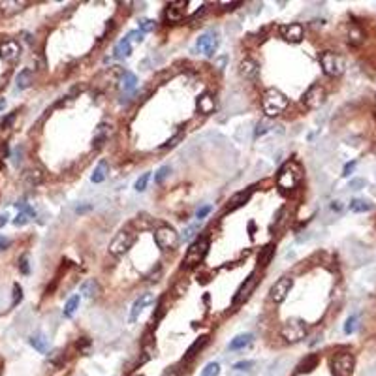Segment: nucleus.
<instances>
[{"instance_id":"f257e3e1","label":"nucleus","mask_w":376,"mask_h":376,"mask_svg":"<svg viewBox=\"0 0 376 376\" xmlns=\"http://www.w3.org/2000/svg\"><path fill=\"white\" fill-rule=\"evenodd\" d=\"M262 107H264V113L269 119L279 117L281 113H284L290 107V98L279 89L269 87V89H265L264 96H262Z\"/></svg>"},{"instance_id":"f03ea898","label":"nucleus","mask_w":376,"mask_h":376,"mask_svg":"<svg viewBox=\"0 0 376 376\" xmlns=\"http://www.w3.org/2000/svg\"><path fill=\"white\" fill-rule=\"evenodd\" d=\"M301 177H303V173H301L299 164L286 162L281 170H279V173H277V185H279L281 190L288 192V190H293V188L299 185Z\"/></svg>"},{"instance_id":"7ed1b4c3","label":"nucleus","mask_w":376,"mask_h":376,"mask_svg":"<svg viewBox=\"0 0 376 376\" xmlns=\"http://www.w3.org/2000/svg\"><path fill=\"white\" fill-rule=\"evenodd\" d=\"M281 335H282V339L286 342H290V344H295V342L303 341L305 335H307V324H305V320H301V318H290V320H286L281 327Z\"/></svg>"},{"instance_id":"20e7f679","label":"nucleus","mask_w":376,"mask_h":376,"mask_svg":"<svg viewBox=\"0 0 376 376\" xmlns=\"http://www.w3.org/2000/svg\"><path fill=\"white\" fill-rule=\"evenodd\" d=\"M207 250H209V239H207V237H199V239H196L190 247H188L187 254H185V260H183V267L190 269V267L199 265L203 260H205Z\"/></svg>"},{"instance_id":"39448f33","label":"nucleus","mask_w":376,"mask_h":376,"mask_svg":"<svg viewBox=\"0 0 376 376\" xmlns=\"http://www.w3.org/2000/svg\"><path fill=\"white\" fill-rule=\"evenodd\" d=\"M136 237L137 233L132 230H120L117 235H115V239L109 243V252H111L113 256H124L126 252H128L130 248L134 247V243H136Z\"/></svg>"},{"instance_id":"423d86ee","label":"nucleus","mask_w":376,"mask_h":376,"mask_svg":"<svg viewBox=\"0 0 376 376\" xmlns=\"http://www.w3.org/2000/svg\"><path fill=\"white\" fill-rule=\"evenodd\" d=\"M320 66H322L325 76L337 77L344 72V60H342V57L339 53L324 51V53H320Z\"/></svg>"},{"instance_id":"0eeeda50","label":"nucleus","mask_w":376,"mask_h":376,"mask_svg":"<svg viewBox=\"0 0 376 376\" xmlns=\"http://www.w3.org/2000/svg\"><path fill=\"white\" fill-rule=\"evenodd\" d=\"M154 243L160 250H173L179 245V235L170 226H160L154 231Z\"/></svg>"},{"instance_id":"6e6552de","label":"nucleus","mask_w":376,"mask_h":376,"mask_svg":"<svg viewBox=\"0 0 376 376\" xmlns=\"http://www.w3.org/2000/svg\"><path fill=\"white\" fill-rule=\"evenodd\" d=\"M354 365H356V359L350 352H341L337 354L331 361V371L333 376H352L354 373Z\"/></svg>"},{"instance_id":"1a4fd4ad","label":"nucleus","mask_w":376,"mask_h":376,"mask_svg":"<svg viewBox=\"0 0 376 376\" xmlns=\"http://www.w3.org/2000/svg\"><path fill=\"white\" fill-rule=\"evenodd\" d=\"M291 288H293V279H291V277H281V279L271 286L269 297H271V301H275V303H284L286 297L290 295Z\"/></svg>"},{"instance_id":"9d476101","label":"nucleus","mask_w":376,"mask_h":376,"mask_svg":"<svg viewBox=\"0 0 376 376\" xmlns=\"http://www.w3.org/2000/svg\"><path fill=\"white\" fill-rule=\"evenodd\" d=\"M325 102V89L322 85H310L307 89V93L303 94V103L307 105L308 109H318L322 103Z\"/></svg>"},{"instance_id":"9b49d317","label":"nucleus","mask_w":376,"mask_h":376,"mask_svg":"<svg viewBox=\"0 0 376 376\" xmlns=\"http://www.w3.org/2000/svg\"><path fill=\"white\" fill-rule=\"evenodd\" d=\"M196 49L199 53H203L205 57H214V53L218 49V36L216 32H205L197 38Z\"/></svg>"},{"instance_id":"f8f14e48","label":"nucleus","mask_w":376,"mask_h":376,"mask_svg":"<svg viewBox=\"0 0 376 376\" xmlns=\"http://www.w3.org/2000/svg\"><path fill=\"white\" fill-rule=\"evenodd\" d=\"M188 2H171L166 6L164 11V21L166 23H181L185 19V11H187Z\"/></svg>"},{"instance_id":"ddd939ff","label":"nucleus","mask_w":376,"mask_h":376,"mask_svg":"<svg viewBox=\"0 0 376 376\" xmlns=\"http://www.w3.org/2000/svg\"><path fill=\"white\" fill-rule=\"evenodd\" d=\"M279 32L281 36L290 43H299L305 36V28L299 23H290V25H282L279 26Z\"/></svg>"},{"instance_id":"4468645a","label":"nucleus","mask_w":376,"mask_h":376,"mask_svg":"<svg viewBox=\"0 0 376 376\" xmlns=\"http://www.w3.org/2000/svg\"><path fill=\"white\" fill-rule=\"evenodd\" d=\"M256 273H250L245 279V282L241 284V288L237 290V293H235V297H233V305H241V303H245V301L250 297V293L254 291V288H256Z\"/></svg>"},{"instance_id":"2eb2a0df","label":"nucleus","mask_w":376,"mask_h":376,"mask_svg":"<svg viewBox=\"0 0 376 376\" xmlns=\"http://www.w3.org/2000/svg\"><path fill=\"white\" fill-rule=\"evenodd\" d=\"M21 55V45L15 40H6V42L0 43V59L8 60V62H13V60L19 59Z\"/></svg>"},{"instance_id":"dca6fc26","label":"nucleus","mask_w":376,"mask_h":376,"mask_svg":"<svg viewBox=\"0 0 376 376\" xmlns=\"http://www.w3.org/2000/svg\"><path fill=\"white\" fill-rule=\"evenodd\" d=\"M153 301H154L153 293H143V295H139V299H136V303L132 305V310H130V324H136L137 318L141 316V312H143Z\"/></svg>"},{"instance_id":"f3484780","label":"nucleus","mask_w":376,"mask_h":376,"mask_svg":"<svg viewBox=\"0 0 376 376\" xmlns=\"http://www.w3.org/2000/svg\"><path fill=\"white\" fill-rule=\"evenodd\" d=\"M113 132V126L109 124V122H100L98 126H96V130H94V136H93V147L94 149H100V147L109 139V136H111Z\"/></svg>"},{"instance_id":"a211bd4d","label":"nucleus","mask_w":376,"mask_h":376,"mask_svg":"<svg viewBox=\"0 0 376 376\" xmlns=\"http://www.w3.org/2000/svg\"><path fill=\"white\" fill-rule=\"evenodd\" d=\"M250 196H252V190H243V192L233 194V196L230 197V201H228V205H226V211H224V213H233V211L241 209L243 205H247Z\"/></svg>"},{"instance_id":"6ab92c4d","label":"nucleus","mask_w":376,"mask_h":376,"mask_svg":"<svg viewBox=\"0 0 376 376\" xmlns=\"http://www.w3.org/2000/svg\"><path fill=\"white\" fill-rule=\"evenodd\" d=\"M258 72H260V66H258L256 60H252V59H243V60L239 62V74H241V77H245V79H248V81L256 79V77H258Z\"/></svg>"},{"instance_id":"aec40b11","label":"nucleus","mask_w":376,"mask_h":376,"mask_svg":"<svg viewBox=\"0 0 376 376\" xmlns=\"http://www.w3.org/2000/svg\"><path fill=\"white\" fill-rule=\"evenodd\" d=\"M216 109V100L211 93H203L197 98V111L203 113V115H211Z\"/></svg>"},{"instance_id":"412c9836","label":"nucleus","mask_w":376,"mask_h":376,"mask_svg":"<svg viewBox=\"0 0 376 376\" xmlns=\"http://www.w3.org/2000/svg\"><path fill=\"white\" fill-rule=\"evenodd\" d=\"M79 291H81V297H85V299H94V297H98V295H100L102 288H100L98 281L89 279V281H85L83 284H81Z\"/></svg>"},{"instance_id":"4be33fe9","label":"nucleus","mask_w":376,"mask_h":376,"mask_svg":"<svg viewBox=\"0 0 376 376\" xmlns=\"http://www.w3.org/2000/svg\"><path fill=\"white\" fill-rule=\"evenodd\" d=\"M15 205H17V209H21L19 214L15 216V220H13L15 226H25V224H28L36 216L34 209H32V207H28L26 203H23V201H21V203H15Z\"/></svg>"},{"instance_id":"5701e85b","label":"nucleus","mask_w":376,"mask_h":376,"mask_svg":"<svg viewBox=\"0 0 376 376\" xmlns=\"http://www.w3.org/2000/svg\"><path fill=\"white\" fill-rule=\"evenodd\" d=\"M209 342V335H201L199 339H196V341L192 342V346L187 350V354H185V358H183V361H188V359L196 358L199 352L205 348V344Z\"/></svg>"},{"instance_id":"b1692460","label":"nucleus","mask_w":376,"mask_h":376,"mask_svg":"<svg viewBox=\"0 0 376 376\" xmlns=\"http://www.w3.org/2000/svg\"><path fill=\"white\" fill-rule=\"evenodd\" d=\"M141 359H139V365L141 363H145V361H149V359H153L154 356H156V344H154V341L149 337V335H145V339H143V348H141Z\"/></svg>"},{"instance_id":"393cba45","label":"nucleus","mask_w":376,"mask_h":376,"mask_svg":"<svg viewBox=\"0 0 376 376\" xmlns=\"http://www.w3.org/2000/svg\"><path fill=\"white\" fill-rule=\"evenodd\" d=\"M346 38H348V43H350V45H359V43L365 40V34H363V30H361V26L352 23V25H348V34H346Z\"/></svg>"},{"instance_id":"a878e982","label":"nucleus","mask_w":376,"mask_h":376,"mask_svg":"<svg viewBox=\"0 0 376 376\" xmlns=\"http://www.w3.org/2000/svg\"><path fill=\"white\" fill-rule=\"evenodd\" d=\"M252 333H241L237 335V337H233L230 342V350H243V348H247L248 344L252 342Z\"/></svg>"},{"instance_id":"bb28decb","label":"nucleus","mask_w":376,"mask_h":376,"mask_svg":"<svg viewBox=\"0 0 376 376\" xmlns=\"http://www.w3.org/2000/svg\"><path fill=\"white\" fill-rule=\"evenodd\" d=\"M130 53H132V42H130V38L126 36V38H122V40L117 43V47H115V59H126V57H130Z\"/></svg>"},{"instance_id":"cd10ccee","label":"nucleus","mask_w":376,"mask_h":376,"mask_svg":"<svg viewBox=\"0 0 376 376\" xmlns=\"http://www.w3.org/2000/svg\"><path fill=\"white\" fill-rule=\"evenodd\" d=\"M136 85H137L136 74H132V72H124L122 77H120V89H122L124 93H132V91L136 89Z\"/></svg>"},{"instance_id":"c85d7f7f","label":"nucleus","mask_w":376,"mask_h":376,"mask_svg":"<svg viewBox=\"0 0 376 376\" xmlns=\"http://www.w3.org/2000/svg\"><path fill=\"white\" fill-rule=\"evenodd\" d=\"M107 173H109V164L105 162V160H102V162L96 166V170L93 171L91 179H93V183H102V181H105Z\"/></svg>"},{"instance_id":"c756f323","label":"nucleus","mask_w":376,"mask_h":376,"mask_svg":"<svg viewBox=\"0 0 376 376\" xmlns=\"http://www.w3.org/2000/svg\"><path fill=\"white\" fill-rule=\"evenodd\" d=\"M43 171L40 170V168H34V170L26 171L25 173V183L28 185V187H38L40 183L43 181Z\"/></svg>"},{"instance_id":"7c9ffc66","label":"nucleus","mask_w":376,"mask_h":376,"mask_svg":"<svg viewBox=\"0 0 376 376\" xmlns=\"http://www.w3.org/2000/svg\"><path fill=\"white\" fill-rule=\"evenodd\" d=\"M273 254H275V245H273V243L265 245V247L262 248V252H260V256H258V265H262V267H265V265L271 262V258H273Z\"/></svg>"},{"instance_id":"2f4dec72","label":"nucleus","mask_w":376,"mask_h":376,"mask_svg":"<svg viewBox=\"0 0 376 376\" xmlns=\"http://www.w3.org/2000/svg\"><path fill=\"white\" fill-rule=\"evenodd\" d=\"M15 81H17L19 91H23V89H26V87H30V83H32V70H30V68L21 70Z\"/></svg>"},{"instance_id":"473e14b6","label":"nucleus","mask_w":376,"mask_h":376,"mask_svg":"<svg viewBox=\"0 0 376 376\" xmlns=\"http://www.w3.org/2000/svg\"><path fill=\"white\" fill-rule=\"evenodd\" d=\"M318 361H320V358H318L316 354H310V356H307V358L301 361L299 371H301V373H310L312 369H316Z\"/></svg>"},{"instance_id":"72a5a7b5","label":"nucleus","mask_w":376,"mask_h":376,"mask_svg":"<svg viewBox=\"0 0 376 376\" xmlns=\"http://www.w3.org/2000/svg\"><path fill=\"white\" fill-rule=\"evenodd\" d=\"M373 209V203L367 199H354L350 203V211L352 213H367Z\"/></svg>"},{"instance_id":"f704fd0d","label":"nucleus","mask_w":376,"mask_h":376,"mask_svg":"<svg viewBox=\"0 0 376 376\" xmlns=\"http://www.w3.org/2000/svg\"><path fill=\"white\" fill-rule=\"evenodd\" d=\"M79 299H81L79 295H74V297H70L68 303L64 305V312H62V314H64V318H72L74 314H76L77 307H79Z\"/></svg>"},{"instance_id":"c9c22d12","label":"nucleus","mask_w":376,"mask_h":376,"mask_svg":"<svg viewBox=\"0 0 376 376\" xmlns=\"http://www.w3.org/2000/svg\"><path fill=\"white\" fill-rule=\"evenodd\" d=\"M30 344H32V346H34L38 352H42V354H45V352H47V348H49V346H47V339H45L43 335H40V333L32 335V337H30Z\"/></svg>"},{"instance_id":"e433bc0d","label":"nucleus","mask_w":376,"mask_h":376,"mask_svg":"<svg viewBox=\"0 0 376 376\" xmlns=\"http://www.w3.org/2000/svg\"><path fill=\"white\" fill-rule=\"evenodd\" d=\"M218 375H220V365L216 361L207 363L205 367H203V371H201V376H218Z\"/></svg>"},{"instance_id":"4c0bfd02","label":"nucleus","mask_w":376,"mask_h":376,"mask_svg":"<svg viewBox=\"0 0 376 376\" xmlns=\"http://www.w3.org/2000/svg\"><path fill=\"white\" fill-rule=\"evenodd\" d=\"M132 224H134V226H137L139 230H149V228L153 226V218H149V216H137V218Z\"/></svg>"},{"instance_id":"58836bf2","label":"nucleus","mask_w":376,"mask_h":376,"mask_svg":"<svg viewBox=\"0 0 376 376\" xmlns=\"http://www.w3.org/2000/svg\"><path fill=\"white\" fill-rule=\"evenodd\" d=\"M149 179H151V173L147 171V173H143V175H141V177H139V179L136 181V185H134V188H136L137 192H143V190L147 188V183H149Z\"/></svg>"},{"instance_id":"ea45409f","label":"nucleus","mask_w":376,"mask_h":376,"mask_svg":"<svg viewBox=\"0 0 376 376\" xmlns=\"http://www.w3.org/2000/svg\"><path fill=\"white\" fill-rule=\"evenodd\" d=\"M171 173V168L170 166H162L160 170H158V173H156V177H154V181H156V185H162L164 183V179L168 177Z\"/></svg>"},{"instance_id":"a19ab883","label":"nucleus","mask_w":376,"mask_h":376,"mask_svg":"<svg viewBox=\"0 0 376 376\" xmlns=\"http://www.w3.org/2000/svg\"><path fill=\"white\" fill-rule=\"evenodd\" d=\"M156 28V23H154L153 19H143V21H139V30L145 34V32H151V30H154Z\"/></svg>"},{"instance_id":"79ce46f5","label":"nucleus","mask_w":376,"mask_h":376,"mask_svg":"<svg viewBox=\"0 0 376 376\" xmlns=\"http://www.w3.org/2000/svg\"><path fill=\"white\" fill-rule=\"evenodd\" d=\"M356 324H358V316L348 318V320H346V324H344V333H346V335L354 333V331H356Z\"/></svg>"},{"instance_id":"37998d69","label":"nucleus","mask_w":376,"mask_h":376,"mask_svg":"<svg viewBox=\"0 0 376 376\" xmlns=\"http://www.w3.org/2000/svg\"><path fill=\"white\" fill-rule=\"evenodd\" d=\"M196 231H199V224H192V226H188L187 230H185V233H183V239H185V241L192 239V237L196 235Z\"/></svg>"},{"instance_id":"c03bdc74","label":"nucleus","mask_w":376,"mask_h":376,"mask_svg":"<svg viewBox=\"0 0 376 376\" xmlns=\"http://www.w3.org/2000/svg\"><path fill=\"white\" fill-rule=\"evenodd\" d=\"M23 301V288L19 284H13V307H17Z\"/></svg>"},{"instance_id":"a18cd8bd","label":"nucleus","mask_w":376,"mask_h":376,"mask_svg":"<svg viewBox=\"0 0 376 376\" xmlns=\"http://www.w3.org/2000/svg\"><path fill=\"white\" fill-rule=\"evenodd\" d=\"M252 367H254V361L247 359V361H237V363L233 365V371H250Z\"/></svg>"},{"instance_id":"49530a36","label":"nucleus","mask_w":376,"mask_h":376,"mask_svg":"<svg viewBox=\"0 0 376 376\" xmlns=\"http://www.w3.org/2000/svg\"><path fill=\"white\" fill-rule=\"evenodd\" d=\"M89 346H91V341H89V339H85V337H83V339H79V341L76 342V348L79 352H83V354H87V352H89Z\"/></svg>"},{"instance_id":"de8ad7c7","label":"nucleus","mask_w":376,"mask_h":376,"mask_svg":"<svg viewBox=\"0 0 376 376\" xmlns=\"http://www.w3.org/2000/svg\"><path fill=\"white\" fill-rule=\"evenodd\" d=\"M181 139H183V134H177L175 137H171V139H168V141H166V143H164V145L160 147V149H171V147L177 145Z\"/></svg>"},{"instance_id":"09e8293b","label":"nucleus","mask_w":376,"mask_h":376,"mask_svg":"<svg viewBox=\"0 0 376 376\" xmlns=\"http://www.w3.org/2000/svg\"><path fill=\"white\" fill-rule=\"evenodd\" d=\"M143 36H145V34H143L141 30H132V32L128 34V38H130V42L141 43V42H143Z\"/></svg>"},{"instance_id":"8fccbe9b","label":"nucleus","mask_w":376,"mask_h":376,"mask_svg":"<svg viewBox=\"0 0 376 376\" xmlns=\"http://www.w3.org/2000/svg\"><path fill=\"white\" fill-rule=\"evenodd\" d=\"M19 269H21V273H25V275L30 273V267H28V258H26V256L21 258V262H19Z\"/></svg>"},{"instance_id":"3c124183","label":"nucleus","mask_w":376,"mask_h":376,"mask_svg":"<svg viewBox=\"0 0 376 376\" xmlns=\"http://www.w3.org/2000/svg\"><path fill=\"white\" fill-rule=\"evenodd\" d=\"M162 376H179V369H177V365H171V367H166V369H164Z\"/></svg>"},{"instance_id":"603ef678","label":"nucleus","mask_w":376,"mask_h":376,"mask_svg":"<svg viewBox=\"0 0 376 376\" xmlns=\"http://www.w3.org/2000/svg\"><path fill=\"white\" fill-rule=\"evenodd\" d=\"M354 168H356V160H352V162H348L346 166H344V170H342V175H344V177H348L352 171H354Z\"/></svg>"},{"instance_id":"864d4df0","label":"nucleus","mask_w":376,"mask_h":376,"mask_svg":"<svg viewBox=\"0 0 376 376\" xmlns=\"http://www.w3.org/2000/svg\"><path fill=\"white\" fill-rule=\"evenodd\" d=\"M209 213H211V207H209V205L201 207V209H199V211H197V218H199V220H201V218H205V216H207V214H209Z\"/></svg>"},{"instance_id":"5fc2aeb1","label":"nucleus","mask_w":376,"mask_h":376,"mask_svg":"<svg viewBox=\"0 0 376 376\" xmlns=\"http://www.w3.org/2000/svg\"><path fill=\"white\" fill-rule=\"evenodd\" d=\"M361 187H365V181H363V179L350 181V188H354V190H359Z\"/></svg>"},{"instance_id":"6e6d98bb","label":"nucleus","mask_w":376,"mask_h":376,"mask_svg":"<svg viewBox=\"0 0 376 376\" xmlns=\"http://www.w3.org/2000/svg\"><path fill=\"white\" fill-rule=\"evenodd\" d=\"M205 11H207V8H205V6H201V9H197L196 13H194V15L190 17V21H192V23H194V21H197V19H199L201 15H203V13H205Z\"/></svg>"},{"instance_id":"4d7b16f0","label":"nucleus","mask_w":376,"mask_h":376,"mask_svg":"<svg viewBox=\"0 0 376 376\" xmlns=\"http://www.w3.org/2000/svg\"><path fill=\"white\" fill-rule=\"evenodd\" d=\"M9 245H11V241H9L8 237H0V250H4V248H8Z\"/></svg>"},{"instance_id":"13d9d810","label":"nucleus","mask_w":376,"mask_h":376,"mask_svg":"<svg viewBox=\"0 0 376 376\" xmlns=\"http://www.w3.org/2000/svg\"><path fill=\"white\" fill-rule=\"evenodd\" d=\"M243 2H230V4H222L224 9H235V8H239Z\"/></svg>"},{"instance_id":"bf43d9fd","label":"nucleus","mask_w":376,"mask_h":376,"mask_svg":"<svg viewBox=\"0 0 376 376\" xmlns=\"http://www.w3.org/2000/svg\"><path fill=\"white\" fill-rule=\"evenodd\" d=\"M13 119H15V113H11L9 117H6V119H4V122H2V126H4V128H8L9 124H11V120H13Z\"/></svg>"},{"instance_id":"052dcab7","label":"nucleus","mask_w":376,"mask_h":376,"mask_svg":"<svg viewBox=\"0 0 376 376\" xmlns=\"http://www.w3.org/2000/svg\"><path fill=\"white\" fill-rule=\"evenodd\" d=\"M331 209H333V211H341L342 209L341 201H333V203H331Z\"/></svg>"},{"instance_id":"680f3d73","label":"nucleus","mask_w":376,"mask_h":376,"mask_svg":"<svg viewBox=\"0 0 376 376\" xmlns=\"http://www.w3.org/2000/svg\"><path fill=\"white\" fill-rule=\"evenodd\" d=\"M87 211H91V205H85V207H77V213H87Z\"/></svg>"},{"instance_id":"e2e57ef3","label":"nucleus","mask_w":376,"mask_h":376,"mask_svg":"<svg viewBox=\"0 0 376 376\" xmlns=\"http://www.w3.org/2000/svg\"><path fill=\"white\" fill-rule=\"evenodd\" d=\"M6 222H8V216H6V214H2V216H0V228H2V226H6Z\"/></svg>"},{"instance_id":"0e129e2a","label":"nucleus","mask_w":376,"mask_h":376,"mask_svg":"<svg viewBox=\"0 0 376 376\" xmlns=\"http://www.w3.org/2000/svg\"><path fill=\"white\" fill-rule=\"evenodd\" d=\"M224 62H226V57H220V60H218V66H220V68H218V70L224 68Z\"/></svg>"},{"instance_id":"69168bd1","label":"nucleus","mask_w":376,"mask_h":376,"mask_svg":"<svg viewBox=\"0 0 376 376\" xmlns=\"http://www.w3.org/2000/svg\"><path fill=\"white\" fill-rule=\"evenodd\" d=\"M4 105H6V100H0V109H4Z\"/></svg>"}]
</instances>
